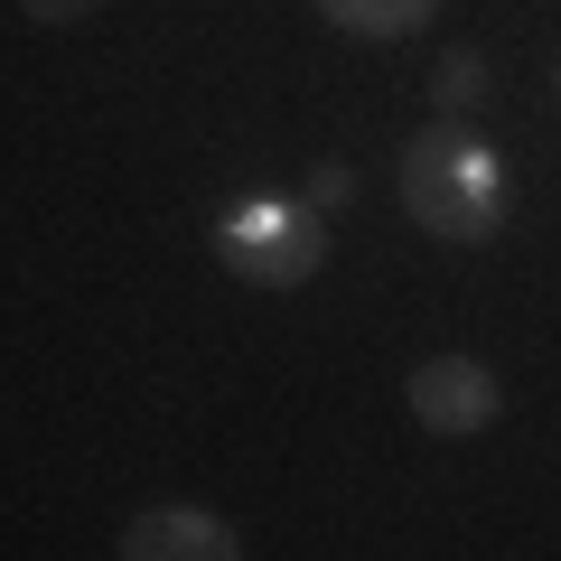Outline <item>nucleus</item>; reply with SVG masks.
<instances>
[{"label": "nucleus", "mask_w": 561, "mask_h": 561, "mask_svg": "<svg viewBox=\"0 0 561 561\" xmlns=\"http://www.w3.org/2000/svg\"><path fill=\"white\" fill-rule=\"evenodd\" d=\"M113 561H243V534L216 515V505L160 496V505H140V515L122 524Z\"/></svg>", "instance_id": "20e7f679"}, {"label": "nucleus", "mask_w": 561, "mask_h": 561, "mask_svg": "<svg viewBox=\"0 0 561 561\" xmlns=\"http://www.w3.org/2000/svg\"><path fill=\"white\" fill-rule=\"evenodd\" d=\"M393 187H402V216L431 243H496L505 216H515V169H505L468 122L412 131L402 160H393Z\"/></svg>", "instance_id": "f257e3e1"}, {"label": "nucleus", "mask_w": 561, "mask_h": 561, "mask_svg": "<svg viewBox=\"0 0 561 561\" xmlns=\"http://www.w3.org/2000/svg\"><path fill=\"white\" fill-rule=\"evenodd\" d=\"M552 103H561V66H552Z\"/></svg>", "instance_id": "1a4fd4ad"}, {"label": "nucleus", "mask_w": 561, "mask_h": 561, "mask_svg": "<svg viewBox=\"0 0 561 561\" xmlns=\"http://www.w3.org/2000/svg\"><path fill=\"white\" fill-rule=\"evenodd\" d=\"M402 402H412V421L431 440H478L505 412V375L478 365V356H421L412 375H402Z\"/></svg>", "instance_id": "7ed1b4c3"}, {"label": "nucleus", "mask_w": 561, "mask_h": 561, "mask_svg": "<svg viewBox=\"0 0 561 561\" xmlns=\"http://www.w3.org/2000/svg\"><path fill=\"white\" fill-rule=\"evenodd\" d=\"M300 197H309V206H319V216H328V206H346V197H356V169H346V160H309Z\"/></svg>", "instance_id": "0eeeda50"}, {"label": "nucleus", "mask_w": 561, "mask_h": 561, "mask_svg": "<svg viewBox=\"0 0 561 561\" xmlns=\"http://www.w3.org/2000/svg\"><path fill=\"white\" fill-rule=\"evenodd\" d=\"M319 20L337 38H365V47H402L440 20V0H319Z\"/></svg>", "instance_id": "39448f33"}, {"label": "nucleus", "mask_w": 561, "mask_h": 561, "mask_svg": "<svg viewBox=\"0 0 561 561\" xmlns=\"http://www.w3.org/2000/svg\"><path fill=\"white\" fill-rule=\"evenodd\" d=\"M206 243H216V262L243 290H300L328 262V216L309 197H280V187H243V197L216 206Z\"/></svg>", "instance_id": "f03ea898"}, {"label": "nucleus", "mask_w": 561, "mask_h": 561, "mask_svg": "<svg viewBox=\"0 0 561 561\" xmlns=\"http://www.w3.org/2000/svg\"><path fill=\"white\" fill-rule=\"evenodd\" d=\"M486 94H496V76H486L478 47H440L431 57V122H478Z\"/></svg>", "instance_id": "423d86ee"}, {"label": "nucleus", "mask_w": 561, "mask_h": 561, "mask_svg": "<svg viewBox=\"0 0 561 561\" xmlns=\"http://www.w3.org/2000/svg\"><path fill=\"white\" fill-rule=\"evenodd\" d=\"M20 10H28L38 28H76V20H94L103 0H20Z\"/></svg>", "instance_id": "6e6552de"}]
</instances>
